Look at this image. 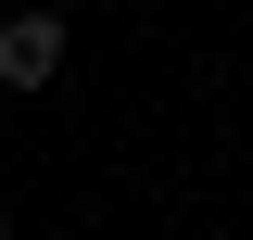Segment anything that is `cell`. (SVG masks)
I'll return each instance as SVG.
<instances>
[{"mask_svg": "<svg viewBox=\"0 0 253 240\" xmlns=\"http://www.w3.org/2000/svg\"><path fill=\"white\" fill-rule=\"evenodd\" d=\"M63 76V13H0V89H51Z\"/></svg>", "mask_w": 253, "mask_h": 240, "instance_id": "obj_1", "label": "cell"}, {"mask_svg": "<svg viewBox=\"0 0 253 240\" xmlns=\"http://www.w3.org/2000/svg\"><path fill=\"white\" fill-rule=\"evenodd\" d=\"M0 240H13V202H0Z\"/></svg>", "mask_w": 253, "mask_h": 240, "instance_id": "obj_2", "label": "cell"}]
</instances>
